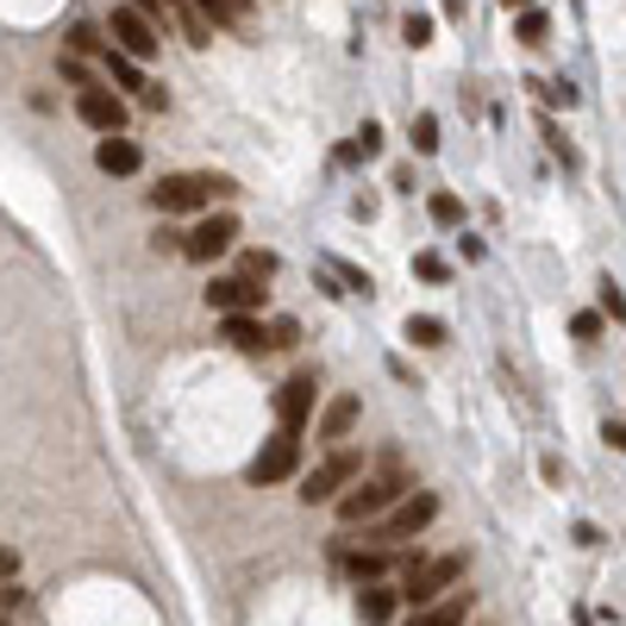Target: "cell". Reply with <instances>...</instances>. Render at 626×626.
Instances as JSON below:
<instances>
[{"instance_id": "cell-1", "label": "cell", "mask_w": 626, "mask_h": 626, "mask_svg": "<svg viewBox=\"0 0 626 626\" xmlns=\"http://www.w3.org/2000/svg\"><path fill=\"white\" fill-rule=\"evenodd\" d=\"M408 495H413V476L389 457V464H382V476H364V483H352V489H345L338 520H345V527H376V520H382L389 508H401Z\"/></svg>"}, {"instance_id": "cell-2", "label": "cell", "mask_w": 626, "mask_h": 626, "mask_svg": "<svg viewBox=\"0 0 626 626\" xmlns=\"http://www.w3.org/2000/svg\"><path fill=\"white\" fill-rule=\"evenodd\" d=\"M464 551H445V558H420L413 551L408 558V589H401V602H413V607H432V602H445L451 589L464 583Z\"/></svg>"}, {"instance_id": "cell-3", "label": "cell", "mask_w": 626, "mask_h": 626, "mask_svg": "<svg viewBox=\"0 0 626 626\" xmlns=\"http://www.w3.org/2000/svg\"><path fill=\"white\" fill-rule=\"evenodd\" d=\"M226 195H233V182L226 176H163L151 188V207L156 214H195V207L226 201Z\"/></svg>"}, {"instance_id": "cell-4", "label": "cell", "mask_w": 626, "mask_h": 626, "mask_svg": "<svg viewBox=\"0 0 626 626\" xmlns=\"http://www.w3.org/2000/svg\"><path fill=\"white\" fill-rule=\"evenodd\" d=\"M432 520H439V495L413 489L408 501H401V508L382 514V520L370 527V546H376V551H389V546H401V539H420V532H427Z\"/></svg>"}, {"instance_id": "cell-5", "label": "cell", "mask_w": 626, "mask_h": 626, "mask_svg": "<svg viewBox=\"0 0 626 626\" xmlns=\"http://www.w3.org/2000/svg\"><path fill=\"white\" fill-rule=\"evenodd\" d=\"M352 483H364V457H357V451H333V457H326V464H313L307 470V483H301V501H345V489H352Z\"/></svg>"}, {"instance_id": "cell-6", "label": "cell", "mask_w": 626, "mask_h": 626, "mask_svg": "<svg viewBox=\"0 0 626 626\" xmlns=\"http://www.w3.org/2000/svg\"><path fill=\"white\" fill-rule=\"evenodd\" d=\"M294 470H301V432L276 427V439L251 457V483H257V489H270V483H289Z\"/></svg>"}, {"instance_id": "cell-7", "label": "cell", "mask_w": 626, "mask_h": 626, "mask_svg": "<svg viewBox=\"0 0 626 626\" xmlns=\"http://www.w3.org/2000/svg\"><path fill=\"white\" fill-rule=\"evenodd\" d=\"M233 245H238L233 214H214V219H201L195 233H182V257H188V263H214V257H226Z\"/></svg>"}, {"instance_id": "cell-8", "label": "cell", "mask_w": 626, "mask_h": 626, "mask_svg": "<svg viewBox=\"0 0 626 626\" xmlns=\"http://www.w3.org/2000/svg\"><path fill=\"white\" fill-rule=\"evenodd\" d=\"M107 32H114V51H126V57H156V32H151V13H138V7H114V20H107Z\"/></svg>"}, {"instance_id": "cell-9", "label": "cell", "mask_w": 626, "mask_h": 626, "mask_svg": "<svg viewBox=\"0 0 626 626\" xmlns=\"http://www.w3.org/2000/svg\"><path fill=\"white\" fill-rule=\"evenodd\" d=\"M76 114H82V126H95L100 138H119V132H126V100H119L114 88H82V95H76Z\"/></svg>"}, {"instance_id": "cell-10", "label": "cell", "mask_w": 626, "mask_h": 626, "mask_svg": "<svg viewBox=\"0 0 626 626\" xmlns=\"http://www.w3.org/2000/svg\"><path fill=\"white\" fill-rule=\"evenodd\" d=\"M313 395H320L313 370H294L289 382H282V395H276V413H282V432H301V427L313 420Z\"/></svg>"}, {"instance_id": "cell-11", "label": "cell", "mask_w": 626, "mask_h": 626, "mask_svg": "<svg viewBox=\"0 0 626 626\" xmlns=\"http://www.w3.org/2000/svg\"><path fill=\"white\" fill-rule=\"evenodd\" d=\"M207 307L226 320V313H257L263 307V289L257 282H245V276H219L214 289H207Z\"/></svg>"}, {"instance_id": "cell-12", "label": "cell", "mask_w": 626, "mask_h": 626, "mask_svg": "<svg viewBox=\"0 0 626 626\" xmlns=\"http://www.w3.org/2000/svg\"><path fill=\"white\" fill-rule=\"evenodd\" d=\"M219 338H226L233 352H263V345H270V333H263L257 313H226V320H219Z\"/></svg>"}, {"instance_id": "cell-13", "label": "cell", "mask_w": 626, "mask_h": 626, "mask_svg": "<svg viewBox=\"0 0 626 626\" xmlns=\"http://www.w3.org/2000/svg\"><path fill=\"white\" fill-rule=\"evenodd\" d=\"M464 620H470V589H451L445 602L413 607V620H408V626H464Z\"/></svg>"}, {"instance_id": "cell-14", "label": "cell", "mask_w": 626, "mask_h": 626, "mask_svg": "<svg viewBox=\"0 0 626 626\" xmlns=\"http://www.w3.org/2000/svg\"><path fill=\"white\" fill-rule=\"evenodd\" d=\"M95 163L107 170V176H132V170L144 163V156H138V144H132V138H100V144H95Z\"/></svg>"}, {"instance_id": "cell-15", "label": "cell", "mask_w": 626, "mask_h": 626, "mask_svg": "<svg viewBox=\"0 0 626 626\" xmlns=\"http://www.w3.org/2000/svg\"><path fill=\"white\" fill-rule=\"evenodd\" d=\"M395 607H401V589H357V614H364V620L370 626H389L395 620Z\"/></svg>"}, {"instance_id": "cell-16", "label": "cell", "mask_w": 626, "mask_h": 626, "mask_svg": "<svg viewBox=\"0 0 626 626\" xmlns=\"http://www.w3.org/2000/svg\"><path fill=\"white\" fill-rule=\"evenodd\" d=\"M352 427H357V395H338L333 408L320 413V439H326V445H338Z\"/></svg>"}, {"instance_id": "cell-17", "label": "cell", "mask_w": 626, "mask_h": 626, "mask_svg": "<svg viewBox=\"0 0 626 626\" xmlns=\"http://www.w3.org/2000/svg\"><path fill=\"white\" fill-rule=\"evenodd\" d=\"M345 570H352V576H357V589H370L376 583V576H382V570H389V551H352V558H345Z\"/></svg>"}, {"instance_id": "cell-18", "label": "cell", "mask_w": 626, "mask_h": 626, "mask_svg": "<svg viewBox=\"0 0 626 626\" xmlns=\"http://www.w3.org/2000/svg\"><path fill=\"white\" fill-rule=\"evenodd\" d=\"M376 151H382V126H370V119H364V132H357L338 156H345V163H370Z\"/></svg>"}, {"instance_id": "cell-19", "label": "cell", "mask_w": 626, "mask_h": 626, "mask_svg": "<svg viewBox=\"0 0 626 626\" xmlns=\"http://www.w3.org/2000/svg\"><path fill=\"white\" fill-rule=\"evenodd\" d=\"M107 76H114L119 88H144V95H151V82L138 76V57H126V51H107Z\"/></svg>"}, {"instance_id": "cell-20", "label": "cell", "mask_w": 626, "mask_h": 626, "mask_svg": "<svg viewBox=\"0 0 626 626\" xmlns=\"http://www.w3.org/2000/svg\"><path fill=\"white\" fill-rule=\"evenodd\" d=\"M326 270L345 282V294H370L376 282H370V270H357V263H345V257H326Z\"/></svg>"}, {"instance_id": "cell-21", "label": "cell", "mask_w": 626, "mask_h": 626, "mask_svg": "<svg viewBox=\"0 0 626 626\" xmlns=\"http://www.w3.org/2000/svg\"><path fill=\"white\" fill-rule=\"evenodd\" d=\"M408 138H413V151H420V156H432V151H439V119H432V114H413Z\"/></svg>"}, {"instance_id": "cell-22", "label": "cell", "mask_w": 626, "mask_h": 626, "mask_svg": "<svg viewBox=\"0 0 626 626\" xmlns=\"http://www.w3.org/2000/svg\"><path fill=\"white\" fill-rule=\"evenodd\" d=\"M408 338L413 345H445V326H439L432 313H408Z\"/></svg>"}, {"instance_id": "cell-23", "label": "cell", "mask_w": 626, "mask_h": 626, "mask_svg": "<svg viewBox=\"0 0 626 626\" xmlns=\"http://www.w3.org/2000/svg\"><path fill=\"white\" fill-rule=\"evenodd\" d=\"M546 32H551V20L532 7V13H520V25H514V39L520 44H546Z\"/></svg>"}, {"instance_id": "cell-24", "label": "cell", "mask_w": 626, "mask_h": 626, "mask_svg": "<svg viewBox=\"0 0 626 626\" xmlns=\"http://www.w3.org/2000/svg\"><path fill=\"white\" fill-rule=\"evenodd\" d=\"M238 276H245V282H270V276H276V257H270V251H245Z\"/></svg>"}, {"instance_id": "cell-25", "label": "cell", "mask_w": 626, "mask_h": 626, "mask_svg": "<svg viewBox=\"0 0 626 626\" xmlns=\"http://www.w3.org/2000/svg\"><path fill=\"white\" fill-rule=\"evenodd\" d=\"M602 313L614 320V326H626V294H620V282H614V276L602 282Z\"/></svg>"}, {"instance_id": "cell-26", "label": "cell", "mask_w": 626, "mask_h": 626, "mask_svg": "<svg viewBox=\"0 0 626 626\" xmlns=\"http://www.w3.org/2000/svg\"><path fill=\"white\" fill-rule=\"evenodd\" d=\"M427 214L439 219V226H457V219H464V207H457V195H432Z\"/></svg>"}, {"instance_id": "cell-27", "label": "cell", "mask_w": 626, "mask_h": 626, "mask_svg": "<svg viewBox=\"0 0 626 626\" xmlns=\"http://www.w3.org/2000/svg\"><path fill=\"white\" fill-rule=\"evenodd\" d=\"M201 13H207V25H233L238 20V0H195Z\"/></svg>"}, {"instance_id": "cell-28", "label": "cell", "mask_w": 626, "mask_h": 626, "mask_svg": "<svg viewBox=\"0 0 626 626\" xmlns=\"http://www.w3.org/2000/svg\"><path fill=\"white\" fill-rule=\"evenodd\" d=\"M539 95H546V107H576V88L570 82H532Z\"/></svg>"}, {"instance_id": "cell-29", "label": "cell", "mask_w": 626, "mask_h": 626, "mask_svg": "<svg viewBox=\"0 0 626 626\" xmlns=\"http://www.w3.org/2000/svg\"><path fill=\"white\" fill-rule=\"evenodd\" d=\"M401 32H408L413 51H420V44H432V13H408V25H401Z\"/></svg>"}, {"instance_id": "cell-30", "label": "cell", "mask_w": 626, "mask_h": 626, "mask_svg": "<svg viewBox=\"0 0 626 626\" xmlns=\"http://www.w3.org/2000/svg\"><path fill=\"white\" fill-rule=\"evenodd\" d=\"M270 345H276V352L301 345V326H294V320H276V326H270Z\"/></svg>"}, {"instance_id": "cell-31", "label": "cell", "mask_w": 626, "mask_h": 626, "mask_svg": "<svg viewBox=\"0 0 626 626\" xmlns=\"http://www.w3.org/2000/svg\"><path fill=\"white\" fill-rule=\"evenodd\" d=\"M413 270H420V276H427V282H445V257H432V251H420V257H413Z\"/></svg>"}, {"instance_id": "cell-32", "label": "cell", "mask_w": 626, "mask_h": 626, "mask_svg": "<svg viewBox=\"0 0 626 626\" xmlns=\"http://www.w3.org/2000/svg\"><path fill=\"white\" fill-rule=\"evenodd\" d=\"M82 51H100V32H95V25H76V32H69V57H82Z\"/></svg>"}, {"instance_id": "cell-33", "label": "cell", "mask_w": 626, "mask_h": 626, "mask_svg": "<svg viewBox=\"0 0 626 626\" xmlns=\"http://www.w3.org/2000/svg\"><path fill=\"white\" fill-rule=\"evenodd\" d=\"M63 82H76V88H95V82H88V63H82V57H63Z\"/></svg>"}, {"instance_id": "cell-34", "label": "cell", "mask_w": 626, "mask_h": 626, "mask_svg": "<svg viewBox=\"0 0 626 626\" xmlns=\"http://www.w3.org/2000/svg\"><path fill=\"white\" fill-rule=\"evenodd\" d=\"M570 333H576V338H595V333H602V313H576V320H570Z\"/></svg>"}, {"instance_id": "cell-35", "label": "cell", "mask_w": 626, "mask_h": 626, "mask_svg": "<svg viewBox=\"0 0 626 626\" xmlns=\"http://www.w3.org/2000/svg\"><path fill=\"white\" fill-rule=\"evenodd\" d=\"M602 439H607V445H614V451L626 457V427H620V420H607V427H602Z\"/></svg>"}, {"instance_id": "cell-36", "label": "cell", "mask_w": 626, "mask_h": 626, "mask_svg": "<svg viewBox=\"0 0 626 626\" xmlns=\"http://www.w3.org/2000/svg\"><path fill=\"white\" fill-rule=\"evenodd\" d=\"M126 7H138V13H156V7H176V0H126Z\"/></svg>"}, {"instance_id": "cell-37", "label": "cell", "mask_w": 626, "mask_h": 626, "mask_svg": "<svg viewBox=\"0 0 626 626\" xmlns=\"http://www.w3.org/2000/svg\"><path fill=\"white\" fill-rule=\"evenodd\" d=\"M501 7H508V13H532V0H501Z\"/></svg>"}, {"instance_id": "cell-38", "label": "cell", "mask_w": 626, "mask_h": 626, "mask_svg": "<svg viewBox=\"0 0 626 626\" xmlns=\"http://www.w3.org/2000/svg\"><path fill=\"white\" fill-rule=\"evenodd\" d=\"M238 7H245V0H238Z\"/></svg>"}]
</instances>
